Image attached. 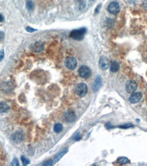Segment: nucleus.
<instances>
[{"instance_id": "obj_3", "label": "nucleus", "mask_w": 147, "mask_h": 166, "mask_svg": "<svg viewBox=\"0 0 147 166\" xmlns=\"http://www.w3.org/2000/svg\"><path fill=\"white\" fill-rule=\"evenodd\" d=\"M79 74L83 78H88L91 76V70L86 65H82L79 70Z\"/></svg>"}, {"instance_id": "obj_2", "label": "nucleus", "mask_w": 147, "mask_h": 166, "mask_svg": "<svg viewBox=\"0 0 147 166\" xmlns=\"http://www.w3.org/2000/svg\"><path fill=\"white\" fill-rule=\"evenodd\" d=\"M75 92L77 95L79 97H83L88 93V87L86 85H85L83 83H80L77 86Z\"/></svg>"}, {"instance_id": "obj_10", "label": "nucleus", "mask_w": 147, "mask_h": 166, "mask_svg": "<svg viewBox=\"0 0 147 166\" xmlns=\"http://www.w3.org/2000/svg\"><path fill=\"white\" fill-rule=\"evenodd\" d=\"M142 97V95L140 92L134 93L130 97V102L132 104H136L141 100Z\"/></svg>"}, {"instance_id": "obj_27", "label": "nucleus", "mask_w": 147, "mask_h": 166, "mask_svg": "<svg viewBox=\"0 0 147 166\" xmlns=\"http://www.w3.org/2000/svg\"><path fill=\"white\" fill-rule=\"evenodd\" d=\"M4 22V17H3V15L1 14V23Z\"/></svg>"}, {"instance_id": "obj_15", "label": "nucleus", "mask_w": 147, "mask_h": 166, "mask_svg": "<svg viewBox=\"0 0 147 166\" xmlns=\"http://www.w3.org/2000/svg\"><path fill=\"white\" fill-rule=\"evenodd\" d=\"M9 110V106L6 103H1V112H6Z\"/></svg>"}, {"instance_id": "obj_13", "label": "nucleus", "mask_w": 147, "mask_h": 166, "mask_svg": "<svg viewBox=\"0 0 147 166\" xmlns=\"http://www.w3.org/2000/svg\"><path fill=\"white\" fill-rule=\"evenodd\" d=\"M68 151V149H65V151H63L60 152V153L58 154L56 157H54V163H56V162H57L58 161H59L60 160V159L62 157L63 155H65L66 153H67V152Z\"/></svg>"}, {"instance_id": "obj_19", "label": "nucleus", "mask_w": 147, "mask_h": 166, "mask_svg": "<svg viewBox=\"0 0 147 166\" xmlns=\"http://www.w3.org/2000/svg\"><path fill=\"white\" fill-rule=\"evenodd\" d=\"M21 161L23 163L24 165H28V164L30 163L29 160L27 158L25 157L24 156H22V157H21Z\"/></svg>"}, {"instance_id": "obj_24", "label": "nucleus", "mask_w": 147, "mask_h": 166, "mask_svg": "<svg viewBox=\"0 0 147 166\" xmlns=\"http://www.w3.org/2000/svg\"><path fill=\"white\" fill-rule=\"evenodd\" d=\"M4 56V51H3V50H1V58H0V59H1V61H2Z\"/></svg>"}, {"instance_id": "obj_29", "label": "nucleus", "mask_w": 147, "mask_h": 166, "mask_svg": "<svg viewBox=\"0 0 147 166\" xmlns=\"http://www.w3.org/2000/svg\"><path fill=\"white\" fill-rule=\"evenodd\" d=\"M3 39V32L1 31V40H2Z\"/></svg>"}, {"instance_id": "obj_22", "label": "nucleus", "mask_w": 147, "mask_h": 166, "mask_svg": "<svg viewBox=\"0 0 147 166\" xmlns=\"http://www.w3.org/2000/svg\"><path fill=\"white\" fill-rule=\"evenodd\" d=\"M26 30H27V31L31 32V33H32V32L33 31H36V29H33V28L31 27H27L26 28Z\"/></svg>"}, {"instance_id": "obj_28", "label": "nucleus", "mask_w": 147, "mask_h": 166, "mask_svg": "<svg viewBox=\"0 0 147 166\" xmlns=\"http://www.w3.org/2000/svg\"><path fill=\"white\" fill-rule=\"evenodd\" d=\"M143 6H144V7L145 9H147V4H146L145 2H144V4H143Z\"/></svg>"}, {"instance_id": "obj_7", "label": "nucleus", "mask_w": 147, "mask_h": 166, "mask_svg": "<svg viewBox=\"0 0 147 166\" xmlns=\"http://www.w3.org/2000/svg\"><path fill=\"white\" fill-rule=\"evenodd\" d=\"M109 59L107 57H104V56L101 57L100 59V61H99V67L102 70H107L109 67Z\"/></svg>"}, {"instance_id": "obj_4", "label": "nucleus", "mask_w": 147, "mask_h": 166, "mask_svg": "<svg viewBox=\"0 0 147 166\" xmlns=\"http://www.w3.org/2000/svg\"><path fill=\"white\" fill-rule=\"evenodd\" d=\"M77 65V62L75 58L69 57L66 59L65 65L69 70H75Z\"/></svg>"}, {"instance_id": "obj_6", "label": "nucleus", "mask_w": 147, "mask_h": 166, "mask_svg": "<svg viewBox=\"0 0 147 166\" xmlns=\"http://www.w3.org/2000/svg\"><path fill=\"white\" fill-rule=\"evenodd\" d=\"M63 119L66 123H72L75 121L76 115L73 111H68L63 116Z\"/></svg>"}, {"instance_id": "obj_18", "label": "nucleus", "mask_w": 147, "mask_h": 166, "mask_svg": "<svg viewBox=\"0 0 147 166\" xmlns=\"http://www.w3.org/2000/svg\"><path fill=\"white\" fill-rule=\"evenodd\" d=\"M27 8L29 10H33L34 9V4L32 1L29 0L27 2Z\"/></svg>"}, {"instance_id": "obj_26", "label": "nucleus", "mask_w": 147, "mask_h": 166, "mask_svg": "<svg viewBox=\"0 0 147 166\" xmlns=\"http://www.w3.org/2000/svg\"><path fill=\"white\" fill-rule=\"evenodd\" d=\"M125 126H121L120 127L121 128H128V127H131L130 125H125Z\"/></svg>"}, {"instance_id": "obj_25", "label": "nucleus", "mask_w": 147, "mask_h": 166, "mask_svg": "<svg viewBox=\"0 0 147 166\" xmlns=\"http://www.w3.org/2000/svg\"><path fill=\"white\" fill-rule=\"evenodd\" d=\"M100 5H98V7H97L96 8V10H95V12H96V13L98 12L99 10H100Z\"/></svg>"}, {"instance_id": "obj_11", "label": "nucleus", "mask_w": 147, "mask_h": 166, "mask_svg": "<svg viewBox=\"0 0 147 166\" xmlns=\"http://www.w3.org/2000/svg\"><path fill=\"white\" fill-rule=\"evenodd\" d=\"M101 85H102V79H101L100 76H98L96 79L95 80V82L94 83L92 87V89L94 91H98L99 89L100 88Z\"/></svg>"}, {"instance_id": "obj_17", "label": "nucleus", "mask_w": 147, "mask_h": 166, "mask_svg": "<svg viewBox=\"0 0 147 166\" xmlns=\"http://www.w3.org/2000/svg\"><path fill=\"white\" fill-rule=\"evenodd\" d=\"M118 162H119L120 164L123 165V164L128 163L130 161H129L128 159H127L126 157H120L119 159H118Z\"/></svg>"}, {"instance_id": "obj_23", "label": "nucleus", "mask_w": 147, "mask_h": 166, "mask_svg": "<svg viewBox=\"0 0 147 166\" xmlns=\"http://www.w3.org/2000/svg\"><path fill=\"white\" fill-rule=\"evenodd\" d=\"M81 138V136H79V135H77V136H76L74 137V140H77V141L79 140Z\"/></svg>"}, {"instance_id": "obj_9", "label": "nucleus", "mask_w": 147, "mask_h": 166, "mask_svg": "<svg viewBox=\"0 0 147 166\" xmlns=\"http://www.w3.org/2000/svg\"><path fill=\"white\" fill-rule=\"evenodd\" d=\"M31 49L35 53H40L44 51V45L41 42H37L31 46Z\"/></svg>"}, {"instance_id": "obj_12", "label": "nucleus", "mask_w": 147, "mask_h": 166, "mask_svg": "<svg viewBox=\"0 0 147 166\" xmlns=\"http://www.w3.org/2000/svg\"><path fill=\"white\" fill-rule=\"evenodd\" d=\"M119 70V65L117 61L111 62V71L112 72H117Z\"/></svg>"}, {"instance_id": "obj_5", "label": "nucleus", "mask_w": 147, "mask_h": 166, "mask_svg": "<svg viewBox=\"0 0 147 166\" xmlns=\"http://www.w3.org/2000/svg\"><path fill=\"white\" fill-rule=\"evenodd\" d=\"M108 10L112 14H117L120 10V6L119 3L117 2H112L108 6Z\"/></svg>"}, {"instance_id": "obj_14", "label": "nucleus", "mask_w": 147, "mask_h": 166, "mask_svg": "<svg viewBox=\"0 0 147 166\" xmlns=\"http://www.w3.org/2000/svg\"><path fill=\"white\" fill-rule=\"evenodd\" d=\"M63 129V127L62 125V124L60 123H57L56 124L54 127V131L56 133H60V132L62 131V130Z\"/></svg>"}, {"instance_id": "obj_1", "label": "nucleus", "mask_w": 147, "mask_h": 166, "mask_svg": "<svg viewBox=\"0 0 147 166\" xmlns=\"http://www.w3.org/2000/svg\"><path fill=\"white\" fill-rule=\"evenodd\" d=\"M86 32V29L85 28H81L79 29H75L72 31L70 37L75 40H82L84 38V35Z\"/></svg>"}, {"instance_id": "obj_8", "label": "nucleus", "mask_w": 147, "mask_h": 166, "mask_svg": "<svg viewBox=\"0 0 147 166\" xmlns=\"http://www.w3.org/2000/svg\"><path fill=\"white\" fill-rule=\"evenodd\" d=\"M137 89V84L135 81L129 80L127 82L125 85L126 91L128 93H134Z\"/></svg>"}, {"instance_id": "obj_21", "label": "nucleus", "mask_w": 147, "mask_h": 166, "mask_svg": "<svg viewBox=\"0 0 147 166\" xmlns=\"http://www.w3.org/2000/svg\"><path fill=\"white\" fill-rule=\"evenodd\" d=\"M53 163H54V161L50 160V161H48L46 163H44L43 164V165H52Z\"/></svg>"}, {"instance_id": "obj_16", "label": "nucleus", "mask_w": 147, "mask_h": 166, "mask_svg": "<svg viewBox=\"0 0 147 166\" xmlns=\"http://www.w3.org/2000/svg\"><path fill=\"white\" fill-rule=\"evenodd\" d=\"M17 134H15L14 136H13V138H14V140L16 141V142H20V141H21V140L23 139V135H20V133H18V135H16Z\"/></svg>"}, {"instance_id": "obj_20", "label": "nucleus", "mask_w": 147, "mask_h": 166, "mask_svg": "<svg viewBox=\"0 0 147 166\" xmlns=\"http://www.w3.org/2000/svg\"><path fill=\"white\" fill-rule=\"evenodd\" d=\"M12 165H19V163L18 161L16 159H14L13 160V161L12 162V164H11Z\"/></svg>"}]
</instances>
